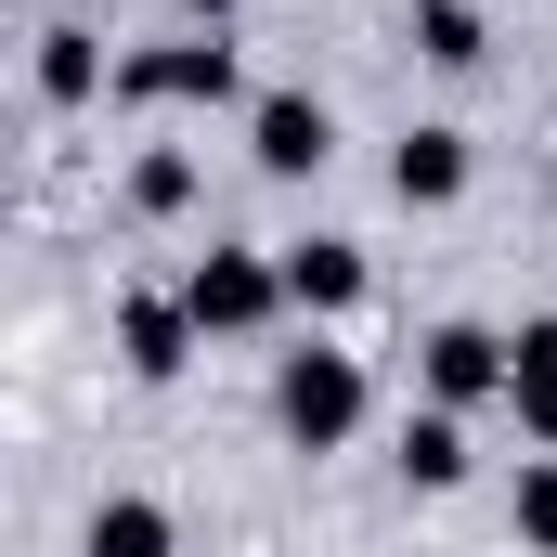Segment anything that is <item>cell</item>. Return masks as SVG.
Segmentation results:
<instances>
[{
  "label": "cell",
  "mask_w": 557,
  "mask_h": 557,
  "mask_svg": "<svg viewBox=\"0 0 557 557\" xmlns=\"http://www.w3.org/2000/svg\"><path fill=\"white\" fill-rule=\"evenodd\" d=\"M260 311H273V273L260 260H208L195 273V324H260Z\"/></svg>",
  "instance_id": "cell-2"
},
{
  "label": "cell",
  "mask_w": 557,
  "mask_h": 557,
  "mask_svg": "<svg viewBox=\"0 0 557 557\" xmlns=\"http://www.w3.org/2000/svg\"><path fill=\"white\" fill-rule=\"evenodd\" d=\"M441 389H454V403H467V389H493V337H467V324H454V337H441Z\"/></svg>",
  "instance_id": "cell-8"
},
{
  "label": "cell",
  "mask_w": 557,
  "mask_h": 557,
  "mask_svg": "<svg viewBox=\"0 0 557 557\" xmlns=\"http://www.w3.org/2000/svg\"><path fill=\"white\" fill-rule=\"evenodd\" d=\"M403 467H416V480H454V467H467V441H454V416H428L416 441H403Z\"/></svg>",
  "instance_id": "cell-9"
},
{
  "label": "cell",
  "mask_w": 557,
  "mask_h": 557,
  "mask_svg": "<svg viewBox=\"0 0 557 557\" xmlns=\"http://www.w3.org/2000/svg\"><path fill=\"white\" fill-rule=\"evenodd\" d=\"M260 156H273V169H311V156H324V117H311V104H260Z\"/></svg>",
  "instance_id": "cell-6"
},
{
  "label": "cell",
  "mask_w": 557,
  "mask_h": 557,
  "mask_svg": "<svg viewBox=\"0 0 557 557\" xmlns=\"http://www.w3.org/2000/svg\"><path fill=\"white\" fill-rule=\"evenodd\" d=\"M285 298H311V311H350V298H363V260H350V247H298V260H285Z\"/></svg>",
  "instance_id": "cell-3"
},
{
  "label": "cell",
  "mask_w": 557,
  "mask_h": 557,
  "mask_svg": "<svg viewBox=\"0 0 557 557\" xmlns=\"http://www.w3.org/2000/svg\"><path fill=\"white\" fill-rule=\"evenodd\" d=\"M350 416H363V376H350V350H298V363H285V428L324 454V441H350Z\"/></svg>",
  "instance_id": "cell-1"
},
{
  "label": "cell",
  "mask_w": 557,
  "mask_h": 557,
  "mask_svg": "<svg viewBox=\"0 0 557 557\" xmlns=\"http://www.w3.org/2000/svg\"><path fill=\"white\" fill-rule=\"evenodd\" d=\"M506 389H519V416H532V428L557 441V324H532V337H519V363H506Z\"/></svg>",
  "instance_id": "cell-4"
},
{
  "label": "cell",
  "mask_w": 557,
  "mask_h": 557,
  "mask_svg": "<svg viewBox=\"0 0 557 557\" xmlns=\"http://www.w3.org/2000/svg\"><path fill=\"white\" fill-rule=\"evenodd\" d=\"M454 182H467V143H454V131H416V143H403V195H454Z\"/></svg>",
  "instance_id": "cell-5"
},
{
  "label": "cell",
  "mask_w": 557,
  "mask_h": 557,
  "mask_svg": "<svg viewBox=\"0 0 557 557\" xmlns=\"http://www.w3.org/2000/svg\"><path fill=\"white\" fill-rule=\"evenodd\" d=\"M91 557H169V519L156 506H104L91 519Z\"/></svg>",
  "instance_id": "cell-7"
},
{
  "label": "cell",
  "mask_w": 557,
  "mask_h": 557,
  "mask_svg": "<svg viewBox=\"0 0 557 557\" xmlns=\"http://www.w3.org/2000/svg\"><path fill=\"white\" fill-rule=\"evenodd\" d=\"M519 519H532V545H557V467H532V493H519Z\"/></svg>",
  "instance_id": "cell-11"
},
{
  "label": "cell",
  "mask_w": 557,
  "mask_h": 557,
  "mask_svg": "<svg viewBox=\"0 0 557 557\" xmlns=\"http://www.w3.org/2000/svg\"><path fill=\"white\" fill-rule=\"evenodd\" d=\"M39 78H52V104H78V91H91V39H52V52H39Z\"/></svg>",
  "instance_id": "cell-10"
}]
</instances>
